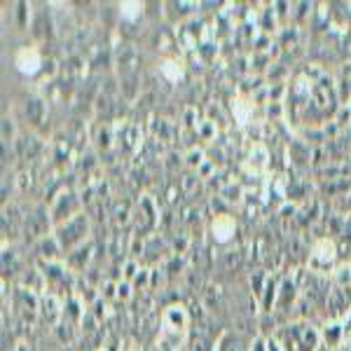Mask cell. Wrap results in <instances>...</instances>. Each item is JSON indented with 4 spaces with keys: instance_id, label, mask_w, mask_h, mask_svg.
<instances>
[{
    "instance_id": "1",
    "label": "cell",
    "mask_w": 351,
    "mask_h": 351,
    "mask_svg": "<svg viewBox=\"0 0 351 351\" xmlns=\"http://www.w3.org/2000/svg\"><path fill=\"white\" fill-rule=\"evenodd\" d=\"M14 66L19 68V73H24V75H33V73L40 71L43 59H40V54H38V49L24 47V49H19V52H16Z\"/></svg>"
},
{
    "instance_id": "2",
    "label": "cell",
    "mask_w": 351,
    "mask_h": 351,
    "mask_svg": "<svg viewBox=\"0 0 351 351\" xmlns=\"http://www.w3.org/2000/svg\"><path fill=\"white\" fill-rule=\"evenodd\" d=\"M319 260H324V267L321 269H328L332 265V260H335V246H332V241H319L314 246V251H311V258H309V263H311V267H319Z\"/></svg>"
},
{
    "instance_id": "3",
    "label": "cell",
    "mask_w": 351,
    "mask_h": 351,
    "mask_svg": "<svg viewBox=\"0 0 351 351\" xmlns=\"http://www.w3.org/2000/svg\"><path fill=\"white\" fill-rule=\"evenodd\" d=\"M228 220H230V218H218V220H216V225H213V232H220V234H218V239H220V241H228V239H230V234L234 232V223H230L228 228H225V223H228Z\"/></svg>"
},
{
    "instance_id": "4",
    "label": "cell",
    "mask_w": 351,
    "mask_h": 351,
    "mask_svg": "<svg viewBox=\"0 0 351 351\" xmlns=\"http://www.w3.org/2000/svg\"><path fill=\"white\" fill-rule=\"evenodd\" d=\"M134 10H143V5H138V3H124L122 5V16H129V19H136V16H141V12H134Z\"/></svg>"
},
{
    "instance_id": "5",
    "label": "cell",
    "mask_w": 351,
    "mask_h": 351,
    "mask_svg": "<svg viewBox=\"0 0 351 351\" xmlns=\"http://www.w3.org/2000/svg\"><path fill=\"white\" fill-rule=\"evenodd\" d=\"M269 351H279V344H276V342H269Z\"/></svg>"
}]
</instances>
